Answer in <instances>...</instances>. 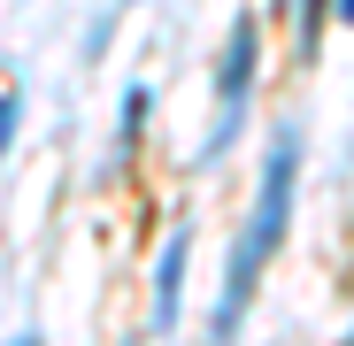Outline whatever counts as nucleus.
Here are the masks:
<instances>
[{"instance_id":"6","label":"nucleus","mask_w":354,"mask_h":346,"mask_svg":"<svg viewBox=\"0 0 354 346\" xmlns=\"http://www.w3.org/2000/svg\"><path fill=\"white\" fill-rule=\"evenodd\" d=\"M16 115H24V93H16V85H0V154L16 146Z\"/></svg>"},{"instance_id":"3","label":"nucleus","mask_w":354,"mask_h":346,"mask_svg":"<svg viewBox=\"0 0 354 346\" xmlns=\"http://www.w3.org/2000/svg\"><path fill=\"white\" fill-rule=\"evenodd\" d=\"M185 269H193V223H177L169 239H162V262H154V308H147L154 331H177V308H185Z\"/></svg>"},{"instance_id":"5","label":"nucleus","mask_w":354,"mask_h":346,"mask_svg":"<svg viewBox=\"0 0 354 346\" xmlns=\"http://www.w3.org/2000/svg\"><path fill=\"white\" fill-rule=\"evenodd\" d=\"M339 16V0H292V46H301V62L324 46V23Z\"/></svg>"},{"instance_id":"7","label":"nucleus","mask_w":354,"mask_h":346,"mask_svg":"<svg viewBox=\"0 0 354 346\" xmlns=\"http://www.w3.org/2000/svg\"><path fill=\"white\" fill-rule=\"evenodd\" d=\"M339 23H354V0H339Z\"/></svg>"},{"instance_id":"4","label":"nucleus","mask_w":354,"mask_h":346,"mask_svg":"<svg viewBox=\"0 0 354 346\" xmlns=\"http://www.w3.org/2000/svg\"><path fill=\"white\" fill-rule=\"evenodd\" d=\"M147 108H154V93H147V85H124V124H115L108 169H124V162H131V146H139V131H147Z\"/></svg>"},{"instance_id":"1","label":"nucleus","mask_w":354,"mask_h":346,"mask_svg":"<svg viewBox=\"0 0 354 346\" xmlns=\"http://www.w3.org/2000/svg\"><path fill=\"white\" fill-rule=\"evenodd\" d=\"M292 185H301V124H277L270 146H262V185H254V208L231 239V262H223V300L208 316V346H231L239 338V316L254 308V285L262 269L277 262L285 247V223H292Z\"/></svg>"},{"instance_id":"8","label":"nucleus","mask_w":354,"mask_h":346,"mask_svg":"<svg viewBox=\"0 0 354 346\" xmlns=\"http://www.w3.org/2000/svg\"><path fill=\"white\" fill-rule=\"evenodd\" d=\"M270 8H277V16H292V0H270Z\"/></svg>"},{"instance_id":"2","label":"nucleus","mask_w":354,"mask_h":346,"mask_svg":"<svg viewBox=\"0 0 354 346\" xmlns=\"http://www.w3.org/2000/svg\"><path fill=\"white\" fill-rule=\"evenodd\" d=\"M254 77H262V16H239L223 39V70H216V115H208V146H201L208 162L239 139L247 108H254Z\"/></svg>"},{"instance_id":"10","label":"nucleus","mask_w":354,"mask_h":346,"mask_svg":"<svg viewBox=\"0 0 354 346\" xmlns=\"http://www.w3.org/2000/svg\"><path fill=\"white\" fill-rule=\"evenodd\" d=\"M346 346H354V331H346Z\"/></svg>"},{"instance_id":"9","label":"nucleus","mask_w":354,"mask_h":346,"mask_svg":"<svg viewBox=\"0 0 354 346\" xmlns=\"http://www.w3.org/2000/svg\"><path fill=\"white\" fill-rule=\"evenodd\" d=\"M8 346H39V338H31V331H24V338H8Z\"/></svg>"},{"instance_id":"11","label":"nucleus","mask_w":354,"mask_h":346,"mask_svg":"<svg viewBox=\"0 0 354 346\" xmlns=\"http://www.w3.org/2000/svg\"><path fill=\"white\" fill-rule=\"evenodd\" d=\"M115 8H124V0H115Z\"/></svg>"}]
</instances>
